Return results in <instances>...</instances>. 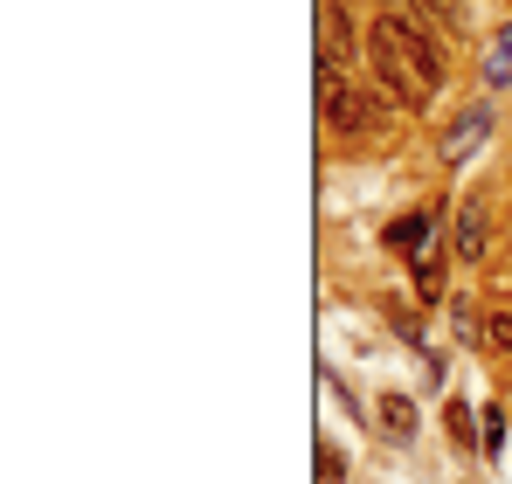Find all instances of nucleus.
<instances>
[{
	"instance_id": "nucleus-3",
	"label": "nucleus",
	"mask_w": 512,
	"mask_h": 484,
	"mask_svg": "<svg viewBox=\"0 0 512 484\" xmlns=\"http://www.w3.org/2000/svg\"><path fill=\"white\" fill-rule=\"evenodd\" d=\"M346 56H353V28H346V7H340V0H319V63H326V70H340Z\"/></svg>"
},
{
	"instance_id": "nucleus-9",
	"label": "nucleus",
	"mask_w": 512,
	"mask_h": 484,
	"mask_svg": "<svg viewBox=\"0 0 512 484\" xmlns=\"http://www.w3.org/2000/svg\"><path fill=\"white\" fill-rule=\"evenodd\" d=\"M457 332H464V339H478V332H485V319H478L471 305H457Z\"/></svg>"
},
{
	"instance_id": "nucleus-5",
	"label": "nucleus",
	"mask_w": 512,
	"mask_h": 484,
	"mask_svg": "<svg viewBox=\"0 0 512 484\" xmlns=\"http://www.w3.org/2000/svg\"><path fill=\"white\" fill-rule=\"evenodd\" d=\"M478 249H485V208L464 201V215H457V256H478Z\"/></svg>"
},
{
	"instance_id": "nucleus-8",
	"label": "nucleus",
	"mask_w": 512,
	"mask_h": 484,
	"mask_svg": "<svg viewBox=\"0 0 512 484\" xmlns=\"http://www.w3.org/2000/svg\"><path fill=\"white\" fill-rule=\"evenodd\" d=\"M485 77H492V83H506V77H512V28L499 35V42H492V63H485Z\"/></svg>"
},
{
	"instance_id": "nucleus-6",
	"label": "nucleus",
	"mask_w": 512,
	"mask_h": 484,
	"mask_svg": "<svg viewBox=\"0 0 512 484\" xmlns=\"http://www.w3.org/2000/svg\"><path fill=\"white\" fill-rule=\"evenodd\" d=\"M381 422H388V436L409 443V436H416V408H409V395H388V402H381Z\"/></svg>"
},
{
	"instance_id": "nucleus-2",
	"label": "nucleus",
	"mask_w": 512,
	"mask_h": 484,
	"mask_svg": "<svg viewBox=\"0 0 512 484\" xmlns=\"http://www.w3.org/2000/svg\"><path fill=\"white\" fill-rule=\"evenodd\" d=\"M319 111H326L340 132H367V125L381 118V104H374L367 90H353L340 70H326V63H319Z\"/></svg>"
},
{
	"instance_id": "nucleus-7",
	"label": "nucleus",
	"mask_w": 512,
	"mask_h": 484,
	"mask_svg": "<svg viewBox=\"0 0 512 484\" xmlns=\"http://www.w3.org/2000/svg\"><path fill=\"white\" fill-rule=\"evenodd\" d=\"M423 236H429V215H402V222L388 229V242H395V249H423Z\"/></svg>"
},
{
	"instance_id": "nucleus-1",
	"label": "nucleus",
	"mask_w": 512,
	"mask_h": 484,
	"mask_svg": "<svg viewBox=\"0 0 512 484\" xmlns=\"http://www.w3.org/2000/svg\"><path fill=\"white\" fill-rule=\"evenodd\" d=\"M374 70L395 90V104H429L443 90V49L409 14H381L374 21Z\"/></svg>"
},
{
	"instance_id": "nucleus-4",
	"label": "nucleus",
	"mask_w": 512,
	"mask_h": 484,
	"mask_svg": "<svg viewBox=\"0 0 512 484\" xmlns=\"http://www.w3.org/2000/svg\"><path fill=\"white\" fill-rule=\"evenodd\" d=\"M485 132H492V111H464V118L443 132V160L457 166L464 153H471V146H485Z\"/></svg>"
}]
</instances>
